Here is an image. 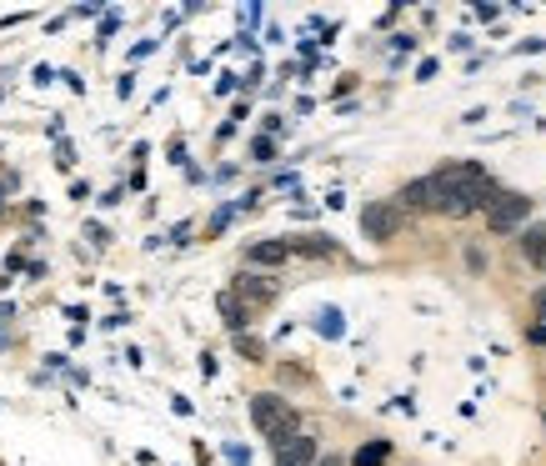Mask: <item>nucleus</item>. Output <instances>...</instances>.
Returning a JSON list of instances; mask_svg holds the SVG:
<instances>
[{
  "label": "nucleus",
  "instance_id": "6",
  "mask_svg": "<svg viewBox=\"0 0 546 466\" xmlns=\"http://www.w3.org/2000/svg\"><path fill=\"white\" fill-rule=\"evenodd\" d=\"M396 201H401V211H436V206H431V181H426V176L406 181V191H401Z\"/></svg>",
  "mask_w": 546,
  "mask_h": 466
},
{
  "label": "nucleus",
  "instance_id": "8",
  "mask_svg": "<svg viewBox=\"0 0 546 466\" xmlns=\"http://www.w3.org/2000/svg\"><path fill=\"white\" fill-rule=\"evenodd\" d=\"M521 256H526L531 266H546V226H541V221L521 231Z\"/></svg>",
  "mask_w": 546,
  "mask_h": 466
},
{
  "label": "nucleus",
  "instance_id": "14",
  "mask_svg": "<svg viewBox=\"0 0 546 466\" xmlns=\"http://www.w3.org/2000/svg\"><path fill=\"white\" fill-rule=\"evenodd\" d=\"M531 306H536V321H531V326H536V331H546V286L536 291V301H531Z\"/></svg>",
  "mask_w": 546,
  "mask_h": 466
},
{
  "label": "nucleus",
  "instance_id": "4",
  "mask_svg": "<svg viewBox=\"0 0 546 466\" xmlns=\"http://www.w3.org/2000/svg\"><path fill=\"white\" fill-rule=\"evenodd\" d=\"M276 466H316V441L311 436H291L276 446Z\"/></svg>",
  "mask_w": 546,
  "mask_h": 466
},
{
  "label": "nucleus",
  "instance_id": "16",
  "mask_svg": "<svg viewBox=\"0 0 546 466\" xmlns=\"http://www.w3.org/2000/svg\"><path fill=\"white\" fill-rule=\"evenodd\" d=\"M541 421H546V411H541Z\"/></svg>",
  "mask_w": 546,
  "mask_h": 466
},
{
  "label": "nucleus",
  "instance_id": "12",
  "mask_svg": "<svg viewBox=\"0 0 546 466\" xmlns=\"http://www.w3.org/2000/svg\"><path fill=\"white\" fill-rule=\"evenodd\" d=\"M236 351H241V356H251V361H261V356H266V346H261L256 336H236Z\"/></svg>",
  "mask_w": 546,
  "mask_h": 466
},
{
  "label": "nucleus",
  "instance_id": "11",
  "mask_svg": "<svg viewBox=\"0 0 546 466\" xmlns=\"http://www.w3.org/2000/svg\"><path fill=\"white\" fill-rule=\"evenodd\" d=\"M221 311H226V326H236V331H241V326H246V311H251V306H241V301H236V296L226 291V296H221Z\"/></svg>",
  "mask_w": 546,
  "mask_h": 466
},
{
  "label": "nucleus",
  "instance_id": "15",
  "mask_svg": "<svg viewBox=\"0 0 546 466\" xmlns=\"http://www.w3.org/2000/svg\"><path fill=\"white\" fill-rule=\"evenodd\" d=\"M316 466H341V461H316Z\"/></svg>",
  "mask_w": 546,
  "mask_h": 466
},
{
  "label": "nucleus",
  "instance_id": "1",
  "mask_svg": "<svg viewBox=\"0 0 546 466\" xmlns=\"http://www.w3.org/2000/svg\"><path fill=\"white\" fill-rule=\"evenodd\" d=\"M251 421H256V431H261V436H271L276 446H281V441H291V436H301V431H296V426H301L296 406H291L286 396H276V391L251 396Z\"/></svg>",
  "mask_w": 546,
  "mask_h": 466
},
{
  "label": "nucleus",
  "instance_id": "9",
  "mask_svg": "<svg viewBox=\"0 0 546 466\" xmlns=\"http://www.w3.org/2000/svg\"><path fill=\"white\" fill-rule=\"evenodd\" d=\"M391 456V441H371V446H361L356 456H351V466H381Z\"/></svg>",
  "mask_w": 546,
  "mask_h": 466
},
{
  "label": "nucleus",
  "instance_id": "2",
  "mask_svg": "<svg viewBox=\"0 0 546 466\" xmlns=\"http://www.w3.org/2000/svg\"><path fill=\"white\" fill-rule=\"evenodd\" d=\"M526 216H531V196H521V191H501V196L491 201V211H486V231H496V236H506V231H526Z\"/></svg>",
  "mask_w": 546,
  "mask_h": 466
},
{
  "label": "nucleus",
  "instance_id": "5",
  "mask_svg": "<svg viewBox=\"0 0 546 466\" xmlns=\"http://www.w3.org/2000/svg\"><path fill=\"white\" fill-rule=\"evenodd\" d=\"M236 291L246 296V306H266V301H276V281H271V276H241Z\"/></svg>",
  "mask_w": 546,
  "mask_h": 466
},
{
  "label": "nucleus",
  "instance_id": "3",
  "mask_svg": "<svg viewBox=\"0 0 546 466\" xmlns=\"http://www.w3.org/2000/svg\"><path fill=\"white\" fill-rule=\"evenodd\" d=\"M401 226H406V211H401V201H371L366 211H361V231H366V241H396L401 236Z\"/></svg>",
  "mask_w": 546,
  "mask_h": 466
},
{
  "label": "nucleus",
  "instance_id": "10",
  "mask_svg": "<svg viewBox=\"0 0 546 466\" xmlns=\"http://www.w3.org/2000/svg\"><path fill=\"white\" fill-rule=\"evenodd\" d=\"M291 251H306V256H331V236H306V241H291Z\"/></svg>",
  "mask_w": 546,
  "mask_h": 466
},
{
  "label": "nucleus",
  "instance_id": "7",
  "mask_svg": "<svg viewBox=\"0 0 546 466\" xmlns=\"http://www.w3.org/2000/svg\"><path fill=\"white\" fill-rule=\"evenodd\" d=\"M286 256H291V241H256V246L246 251L251 266H281Z\"/></svg>",
  "mask_w": 546,
  "mask_h": 466
},
{
  "label": "nucleus",
  "instance_id": "13",
  "mask_svg": "<svg viewBox=\"0 0 546 466\" xmlns=\"http://www.w3.org/2000/svg\"><path fill=\"white\" fill-rule=\"evenodd\" d=\"M321 331L326 336H341V311H321Z\"/></svg>",
  "mask_w": 546,
  "mask_h": 466
}]
</instances>
